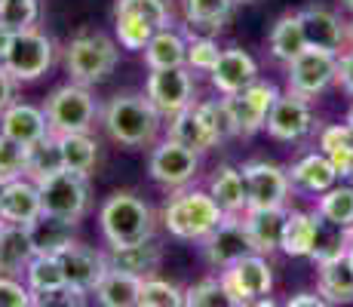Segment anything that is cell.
Masks as SVG:
<instances>
[{"mask_svg":"<svg viewBox=\"0 0 353 307\" xmlns=\"http://www.w3.org/2000/svg\"><path fill=\"white\" fill-rule=\"evenodd\" d=\"M160 117L163 114L151 105V99L145 92H120L101 111V123H105L108 135L126 148L154 145L160 132Z\"/></svg>","mask_w":353,"mask_h":307,"instance_id":"1","label":"cell"},{"mask_svg":"<svg viewBox=\"0 0 353 307\" xmlns=\"http://www.w3.org/2000/svg\"><path fill=\"white\" fill-rule=\"evenodd\" d=\"M160 218L172 237L203 243L228 215H225V209L212 200L209 190H179V194L163 206Z\"/></svg>","mask_w":353,"mask_h":307,"instance_id":"2","label":"cell"},{"mask_svg":"<svg viewBox=\"0 0 353 307\" xmlns=\"http://www.w3.org/2000/svg\"><path fill=\"white\" fill-rule=\"evenodd\" d=\"M99 224L108 246H132L154 237V209L141 197L117 190L101 203Z\"/></svg>","mask_w":353,"mask_h":307,"instance_id":"3","label":"cell"},{"mask_svg":"<svg viewBox=\"0 0 353 307\" xmlns=\"http://www.w3.org/2000/svg\"><path fill=\"white\" fill-rule=\"evenodd\" d=\"M46 120H50V132L52 135H71V132H90L96 126L99 117V105L92 99V92L80 83H65L56 86L50 92L43 105Z\"/></svg>","mask_w":353,"mask_h":307,"instance_id":"4","label":"cell"},{"mask_svg":"<svg viewBox=\"0 0 353 307\" xmlns=\"http://www.w3.org/2000/svg\"><path fill=\"white\" fill-rule=\"evenodd\" d=\"M117 59H120L117 43L111 37H105V34L74 37L65 50V68L74 83H80V86L101 83L117 68Z\"/></svg>","mask_w":353,"mask_h":307,"instance_id":"5","label":"cell"},{"mask_svg":"<svg viewBox=\"0 0 353 307\" xmlns=\"http://www.w3.org/2000/svg\"><path fill=\"white\" fill-rule=\"evenodd\" d=\"M37 184H40L46 215H56V218L77 224L86 215V209H90V184H86V175L62 169L56 175L40 179Z\"/></svg>","mask_w":353,"mask_h":307,"instance_id":"6","label":"cell"},{"mask_svg":"<svg viewBox=\"0 0 353 307\" xmlns=\"http://www.w3.org/2000/svg\"><path fill=\"white\" fill-rule=\"evenodd\" d=\"M52 56H56L52 40L43 31L28 28V31H16V40H12L3 65L10 68V74L16 80L31 83V80H40L52 68Z\"/></svg>","mask_w":353,"mask_h":307,"instance_id":"7","label":"cell"},{"mask_svg":"<svg viewBox=\"0 0 353 307\" xmlns=\"http://www.w3.org/2000/svg\"><path fill=\"white\" fill-rule=\"evenodd\" d=\"M243 179H246L249 209H286L292 179L283 166L268 160H249L243 163Z\"/></svg>","mask_w":353,"mask_h":307,"instance_id":"8","label":"cell"},{"mask_svg":"<svg viewBox=\"0 0 353 307\" xmlns=\"http://www.w3.org/2000/svg\"><path fill=\"white\" fill-rule=\"evenodd\" d=\"M332 80H338V56L325 50H307L298 59L289 61V92L304 95V99H316L320 92L329 90Z\"/></svg>","mask_w":353,"mask_h":307,"instance_id":"9","label":"cell"},{"mask_svg":"<svg viewBox=\"0 0 353 307\" xmlns=\"http://www.w3.org/2000/svg\"><path fill=\"white\" fill-rule=\"evenodd\" d=\"M145 95L151 105L157 108L163 117H175V114L194 108V77L188 68H166V71H151L145 83Z\"/></svg>","mask_w":353,"mask_h":307,"instance_id":"10","label":"cell"},{"mask_svg":"<svg viewBox=\"0 0 353 307\" xmlns=\"http://www.w3.org/2000/svg\"><path fill=\"white\" fill-rule=\"evenodd\" d=\"M221 283L228 286V292L236 298L243 307L258 301V298H268L274 289V268H270L268 255H252L240 258L234 268L221 270Z\"/></svg>","mask_w":353,"mask_h":307,"instance_id":"11","label":"cell"},{"mask_svg":"<svg viewBox=\"0 0 353 307\" xmlns=\"http://www.w3.org/2000/svg\"><path fill=\"white\" fill-rule=\"evenodd\" d=\"M196 169H200V154L179 145V141H172V139L160 141L151 151V160H148L151 179L163 184V188H172V190H181L188 181H194Z\"/></svg>","mask_w":353,"mask_h":307,"instance_id":"12","label":"cell"},{"mask_svg":"<svg viewBox=\"0 0 353 307\" xmlns=\"http://www.w3.org/2000/svg\"><path fill=\"white\" fill-rule=\"evenodd\" d=\"M276 99H280V90L274 83H264V80H255L249 90L236 95H225L230 117L236 123V135L246 139V135H255L258 129L268 126V114Z\"/></svg>","mask_w":353,"mask_h":307,"instance_id":"13","label":"cell"},{"mask_svg":"<svg viewBox=\"0 0 353 307\" xmlns=\"http://www.w3.org/2000/svg\"><path fill=\"white\" fill-rule=\"evenodd\" d=\"M246 255H252V243H249L243 215H228L225 221L203 240V258L219 270L234 268V264Z\"/></svg>","mask_w":353,"mask_h":307,"instance_id":"14","label":"cell"},{"mask_svg":"<svg viewBox=\"0 0 353 307\" xmlns=\"http://www.w3.org/2000/svg\"><path fill=\"white\" fill-rule=\"evenodd\" d=\"M268 129L276 141H301L304 135L314 129V111H310V99L295 92H280L268 114Z\"/></svg>","mask_w":353,"mask_h":307,"instance_id":"15","label":"cell"},{"mask_svg":"<svg viewBox=\"0 0 353 307\" xmlns=\"http://www.w3.org/2000/svg\"><path fill=\"white\" fill-rule=\"evenodd\" d=\"M59 261H62V270H65V283L80 292H96L105 274L111 270L108 252H99L83 243H71L59 255Z\"/></svg>","mask_w":353,"mask_h":307,"instance_id":"16","label":"cell"},{"mask_svg":"<svg viewBox=\"0 0 353 307\" xmlns=\"http://www.w3.org/2000/svg\"><path fill=\"white\" fill-rule=\"evenodd\" d=\"M43 215V197H40V184L22 175L16 181H6L0 190V221L6 224H25Z\"/></svg>","mask_w":353,"mask_h":307,"instance_id":"17","label":"cell"},{"mask_svg":"<svg viewBox=\"0 0 353 307\" xmlns=\"http://www.w3.org/2000/svg\"><path fill=\"white\" fill-rule=\"evenodd\" d=\"M298 16H301L307 46L341 56V50L347 46V22H341L338 12H332L329 6H307Z\"/></svg>","mask_w":353,"mask_h":307,"instance_id":"18","label":"cell"},{"mask_svg":"<svg viewBox=\"0 0 353 307\" xmlns=\"http://www.w3.org/2000/svg\"><path fill=\"white\" fill-rule=\"evenodd\" d=\"M209 80H212V86L221 95H236V92L249 90V86L258 80V65H255V59L249 56L246 50L230 46V50L221 52L219 65L212 68Z\"/></svg>","mask_w":353,"mask_h":307,"instance_id":"19","label":"cell"},{"mask_svg":"<svg viewBox=\"0 0 353 307\" xmlns=\"http://www.w3.org/2000/svg\"><path fill=\"white\" fill-rule=\"evenodd\" d=\"M0 132L10 135L12 141L31 148L40 139L50 135V120H46L43 108H34L28 101H12L3 114H0Z\"/></svg>","mask_w":353,"mask_h":307,"instance_id":"20","label":"cell"},{"mask_svg":"<svg viewBox=\"0 0 353 307\" xmlns=\"http://www.w3.org/2000/svg\"><path fill=\"white\" fill-rule=\"evenodd\" d=\"M289 209H246L243 224H246L249 243L258 255H274L283 246V230H286Z\"/></svg>","mask_w":353,"mask_h":307,"instance_id":"21","label":"cell"},{"mask_svg":"<svg viewBox=\"0 0 353 307\" xmlns=\"http://www.w3.org/2000/svg\"><path fill=\"white\" fill-rule=\"evenodd\" d=\"M108 261H111L114 270H123V274H132V277H154L157 268L163 264V246L154 240H141V243H132V246H111L108 249Z\"/></svg>","mask_w":353,"mask_h":307,"instance_id":"22","label":"cell"},{"mask_svg":"<svg viewBox=\"0 0 353 307\" xmlns=\"http://www.w3.org/2000/svg\"><path fill=\"white\" fill-rule=\"evenodd\" d=\"M34 255H37V252H34L28 228H25V224L3 221V230H0V274H6V277L25 274Z\"/></svg>","mask_w":353,"mask_h":307,"instance_id":"23","label":"cell"},{"mask_svg":"<svg viewBox=\"0 0 353 307\" xmlns=\"http://www.w3.org/2000/svg\"><path fill=\"white\" fill-rule=\"evenodd\" d=\"M289 179H292V188H298V190L325 194L329 188L338 184V172H335V166H332L329 157H325L323 151H314V154L301 157L298 163H292Z\"/></svg>","mask_w":353,"mask_h":307,"instance_id":"24","label":"cell"},{"mask_svg":"<svg viewBox=\"0 0 353 307\" xmlns=\"http://www.w3.org/2000/svg\"><path fill=\"white\" fill-rule=\"evenodd\" d=\"M209 194H212V200L225 209V215H243L249 209V194H246L243 169L219 166L212 172V179H209Z\"/></svg>","mask_w":353,"mask_h":307,"instance_id":"25","label":"cell"},{"mask_svg":"<svg viewBox=\"0 0 353 307\" xmlns=\"http://www.w3.org/2000/svg\"><path fill=\"white\" fill-rule=\"evenodd\" d=\"M320 224L323 218L320 212H298L292 209L286 218V230H283V246L280 249L292 258H304L314 255L316 249V237H320Z\"/></svg>","mask_w":353,"mask_h":307,"instance_id":"26","label":"cell"},{"mask_svg":"<svg viewBox=\"0 0 353 307\" xmlns=\"http://www.w3.org/2000/svg\"><path fill=\"white\" fill-rule=\"evenodd\" d=\"M74 221H65V218H56V215H40L37 221L28 224V234H31V243H34V252L37 255H62L74 240Z\"/></svg>","mask_w":353,"mask_h":307,"instance_id":"27","label":"cell"},{"mask_svg":"<svg viewBox=\"0 0 353 307\" xmlns=\"http://www.w3.org/2000/svg\"><path fill=\"white\" fill-rule=\"evenodd\" d=\"M145 65L151 71H166V68H188V40L179 31L163 28L145 46Z\"/></svg>","mask_w":353,"mask_h":307,"instance_id":"28","label":"cell"},{"mask_svg":"<svg viewBox=\"0 0 353 307\" xmlns=\"http://www.w3.org/2000/svg\"><path fill=\"white\" fill-rule=\"evenodd\" d=\"M270 56L276 61H289L298 59L307 50V37H304V25L298 12H286V16L276 19V25L270 28Z\"/></svg>","mask_w":353,"mask_h":307,"instance_id":"29","label":"cell"},{"mask_svg":"<svg viewBox=\"0 0 353 307\" xmlns=\"http://www.w3.org/2000/svg\"><path fill=\"white\" fill-rule=\"evenodd\" d=\"M320 270V279H316V292L325 298L329 304H353V268L344 258H335V261L316 264Z\"/></svg>","mask_w":353,"mask_h":307,"instance_id":"30","label":"cell"},{"mask_svg":"<svg viewBox=\"0 0 353 307\" xmlns=\"http://www.w3.org/2000/svg\"><path fill=\"white\" fill-rule=\"evenodd\" d=\"M141 277L123 274V270H108L105 279L99 283L96 298L101 307H139L141 304Z\"/></svg>","mask_w":353,"mask_h":307,"instance_id":"31","label":"cell"},{"mask_svg":"<svg viewBox=\"0 0 353 307\" xmlns=\"http://www.w3.org/2000/svg\"><path fill=\"white\" fill-rule=\"evenodd\" d=\"M166 139L179 141V145L191 148L196 154H206L212 151V148H219V141L209 135V129L200 123V117L194 114V108H188V111L175 114V117H169V132Z\"/></svg>","mask_w":353,"mask_h":307,"instance_id":"32","label":"cell"},{"mask_svg":"<svg viewBox=\"0 0 353 307\" xmlns=\"http://www.w3.org/2000/svg\"><path fill=\"white\" fill-rule=\"evenodd\" d=\"M181 3H185L188 25L212 37V34H219L225 28L236 0H181Z\"/></svg>","mask_w":353,"mask_h":307,"instance_id":"33","label":"cell"},{"mask_svg":"<svg viewBox=\"0 0 353 307\" xmlns=\"http://www.w3.org/2000/svg\"><path fill=\"white\" fill-rule=\"evenodd\" d=\"M59 145H62V160L65 169L80 175H90L96 169L99 160V141L90 132H71V135H59Z\"/></svg>","mask_w":353,"mask_h":307,"instance_id":"34","label":"cell"},{"mask_svg":"<svg viewBox=\"0 0 353 307\" xmlns=\"http://www.w3.org/2000/svg\"><path fill=\"white\" fill-rule=\"evenodd\" d=\"M65 169V160H62V145H59V135H46L40 139L37 145L28 148V179L40 181L46 175H56Z\"/></svg>","mask_w":353,"mask_h":307,"instance_id":"35","label":"cell"},{"mask_svg":"<svg viewBox=\"0 0 353 307\" xmlns=\"http://www.w3.org/2000/svg\"><path fill=\"white\" fill-rule=\"evenodd\" d=\"M316 212L323 221L338 224V228H350L353 224V184H335L320 197Z\"/></svg>","mask_w":353,"mask_h":307,"instance_id":"36","label":"cell"},{"mask_svg":"<svg viewBox=\"0 0 353 307\" xmlns=\"http://www.w3.org/2000/svg\"><path fill=\"white\" fill-rule=\"evenodd\" d=\"M194 114L200 117V123L209 129V135H212L219 145L236 135V123H234V117H230V108H228L225 99L196 101V105H194Z\"/></svg>","mask_w":353,"mask_h":307,"instance_id":"37","label":"cell"},{"mask_svg":"<svg viewBox=\"0 0 353 307\" xmlns=\"http://www.w3.org/2000/svg\"><path fill=\"white\" fill-rule=\"evenodd\" d=\"M25 283H28L31 292H52L68 286L59 255H34L28 270H25Z\"/></svg>","mask_w":353,"mask_h":307,"instance_id":"38","label":"cell"},{"mask_svg":"<svg viewBox=\"0 0 353 307\" xmlns=\"http://www.w3.org/2000/svg\"><path fill=\"white\" fill-rule=\"evenodd\" d=\"M185 307H243V304L228 292L221 277L219 279L209 277L194 283L191 289H185Z\"/></svg>","mask_w":353,"mask_h":307,"instance_id":"39","label":"cell"},{"mask_svg":"<svg viewBox=\"0 0 353 307\" xmlns=\"http://www.w3.org/2000/svg\"><path fill=\"white\" fill-rule=\"evenodd\" d=\"M114 16H139L157 31L172 25V10H169L166 0H117Z\"/></svg>","mask_w":353,"mask_h":307,"instance_id":"40","label":"cell"},{"mask_svg":"<svg viewBox=\"0 0 353 307\" xmlns=\"http://www.w3.org/2000/svg\"><path fill=\"white\" fill-rule=\"evenodd\" d=\"M114 31H117V43L129 52H145V46L151 43V37L157 34L154 25H148L139 16H114Z\"/></svg>","mask_w":353,"mask_h":307,"instance_id":"41","label":"cell"},{"mask_svg":"<svg viewBox=\"0 0 353 307\" xmlns=\"http://www.w3.org/2000/svg\"><path fill=\"white\" fill-rule=\"evenodd\" d=\"M350 249L347 240V228H338V224L323 221L320 224V237H316V249H314V261L325 264V261H335V258H344Z\"/></svg>","mask_w":353,"mask_h":307,"instance_id":"42","label":"cell"},{"mask_svg":"<svg viewBox=\"0 0 353 307\" xmlns=\"http://www.w3.org/2000/svg\"><path fill=\"white\" fill-rule=\"evenodd\" d=\"M28 175V148L0 132V184Z\"/></svg>","mask_w":353,"mask_h":307,"instance_id":"43","label":"cell"},{"mask_svg":"<svg viewBox=\"0 0 353 307\" xmlns=\"http://www.w3.org/2000/svg\"><path fill=\"white\" fill-rule=\"evenodd\" d=\"M40 19V0H0V22L12 31H28Z\"/></svg>","mask_w":353,"mask_h":307,"instance_id":"44","label":"cell"},{"mask_svg":"<svg viewBox=\"0 0 353 307\" xmlns=\"http://www.w3.org/2000/svg\"><path fill=\"white\" fill-rule=\"evenodd\" d=\"M221 52H225V50H219V43H215L209 34L191 37V40H188V68H191V71L212 74V68L219 65Z\"/></svg>","mask_w":353,"mask_h":307,"instance_id":"45","label":"cell"},{"mask_svg":"<svg viewBox=\"0 0 353 307\" xmlns=\"http://www.w3.org/2000/svg\"><path fill=\"white\" fill-rule=\"evenodd\" d=\"M141 301L157 304V307H185V292L179 286H172L169 279L148 277L141 283Z\"/></svg>","mask_w":353,"mask_h":307,"instance_id":"46","label":"cell"},{"mask_svg":"<svg viewBox=\"0 0 353 307\" xmlns=\"http://www.w3.org/2000/svg\"><path fill=\"white\" fill-rule=\"evenodd\" d=\"M0 307H34V292L19 277L0 274Z\"/></svg>","mask_w":353,"mask_h":307,"instance_id":"47","label":"cell"},{"mask_svg":"<svg viewBox=\"0 0 353 307\" xmlns=\"http://www.w3.org/2000/svg\"><path fill=\"white\" fill-rule=\"evenodd\" d=\"M34 307H86V292L62 286L52 292H34Z\"/></svg>","mask_w":353,"mask_h":307,"instance_id":"48","label":"cell"},{"mask_svg":"<svg viewBox=\"0 0 353 307\" xmlns=\"http://www.w3.org/2000/svg\"><path fill=\"white\" fill-rule=\"evenodd\" d=\"M325 157H329V163L335 166L338 179H350L353 175V141H344V145L332 148Z\"/></svg>","mask_w":353,"mask_h":307,"instance_id":"49","label":"cell"},{"mask_svg":"<svg viewBox=\"0 0 353 307\" xmlns=\"http://www.w3.org/2000/svg\"><path fill=\"white\" fill-rule=\"evenodd\" d=\"M16 83H19V80L12 77L10 68L0 61V114L12 105V99H16Z\"/></svg>","mask_w":353,"mask_h":307,"instance_id":"50","label":"cell"},{"mask_svg":"<svg viewBox=\"0 0 353 307\" xmlns=\"http://www.w3.org/2000/svg\"><path fill=\"white\" fill-rule=\"evenodd\" d=\"M338 83L353 95V50L338 56Z\"/></svg>","mask_w":353,"mask_h":307,"instance_id":"51","label":"cell"},{"mask_svg":"<svg viewBox=\"0 0 353 307\" xmlns=\"http://www.w3.org/2000/svg\"><path fill=\"white\" fill-rule=\"evenodd\" d=\"M283 307H332V304L325 301L320 292H316V295H314V292H298V295H292Z\"/></svg>","mask_w":353,"mask_h":307,"instance_id":"52","label":"cell"},{"mask_svg":"<svg viewBox=\"0 0 353 307\" xmlns=\"http://www.w3.org/2000/svg\"><path fill=\"white\" fill-rule=\"evenodd\" d=\"M12 40H16V31H12V28H6V25L0 22V61L6 59V52H10Z\"/></svg>","mask_w":353,"mask_h":307,"instance_id":"53","label":"cell"},{"mask_svg":"<svg viewBox=\"0 0 353 307\" xmlns=\"http://www.w3.org/2000/svg\"><path fill=\"white\" fill-rule=\"evenodd\" d=\"M246 307H283V304H276L274 298H258V301H252V304H246Z\"/></svg>","mask_w":353,"mask_h":307,"instance_id":"54","label":"cell"},{"mask_svg":"<svg viewBox=\"0 0 353 307\" xmlns=\"http://www.w3.org/2000/svg\"><path fill=\"white\" fill-rule=\"evenodd\" d=\"M347 46L353 50V22H347Z\"/></svg>","mask_w":353,"mask_h":307,"instance_id":"55","label":"cell"},{"mask_svg":"<svg viewBox=\"0 0 353 307\" xmlns=\"http://www.w3.org/2000/svg\"><path fill=\"white\" fill-rule=\"evenodd\" d=\"M344 123H347V129H350V132H353V108H350V111H347V120H344Z\"/></svg>","mask_w":353,"mask_h":307,"instance_id":"56","label":"cell"},{"mask_svg":"<svg viewBox=\"0 0 353 307\" xmlns=\"http://www.w3.org/2000/svg\"><path fill=\"white\" fill-rule=\"evenodd\" d=\"M347 261H350V268H353V246L347 249Z\"/></svg>","mask_w":353,"mask_h":307,"instance_id":"57","label":"cell"},{"mask_svg":"<svg viewBox=\"0 0 353 307\" xmlns=\"http://www.w3.org/2000/svg\"><path fill=\"white\" fill-rule=\"evenodd\" d=\"M347 240H350V246H353V224L347 228Z\"/></svg>","mask_w":353,"mask_h":307,"instance_id":"58","label":"cell"},{"mask_svg":"<svg viewBox=\"0 0 353 307\" xmlns=\"http://www.w3.org/2000/svg\"><path fill=\"white\" fill-rule=\"evenodd\" d=\"M236 3H261V0H236Z\"/></svg>","mask_w":353,"mask_h":307,"instance_id":"59","label":"cell"},{"mask_svg":"<svg viewBox=\"0 0 353 307\" xmlns=\"http://www.w3.org/2000/svg\"><path fill=\"white\" fill-rule=\"evenodd\" d=\"M344 6H347V10L353 12V0H344Z\"/></svg>","mask_w":353,"mask_h":307,"instance_id":"60","label":"cell"},{"mask_svg":"<svg viewBox=\"0 0 353 307\" xmlns=\"http://www.w3.org/2000/svg\"><path fill=\"white\" fill-rule=\"evenodd\" d=\"M139 307H157V304H148V301H141V304H139Z\"/></svg>","mask_w":353,"mask_h":307,"instance_id":"61","label":"cell"},{"mask_svg":"<svg viewBox=\"0 0 353 307\" xmlns=\"http://www.w3.org/2000/svg\"><path fill=\"white\" fill-rule=\"evenodd\" d=\"M0 230H3V221H0Z\"/></svg>","mask_w":353,"mask_h":307,"instance_id":"62","label":"cell"},{"mask_svg":"<svg viewBox=\"0 0 353 307\" xmlns=\"http://www.w3.org/2000/svg\"><path fill=\"white\" fill-rule=\"evenodd\" d=\"M0 190H3V184H0Z\"/></svg>","mask_w":353,"mask_h":307,"instance_id":"63","label":"cell"},{"mask_svg":"<svg viewBox=\"0 0 353 307\" xmlns=\"http://www.w3.org/2000/svg\"><path fill=\"white\" fill-rule=\"evenodd\" d=\"M350 181H353V175H350Z\"/></svg>","mask_w":353,"mask_h":307,"instance_id":"64","label":"cell"}]
</instances>
